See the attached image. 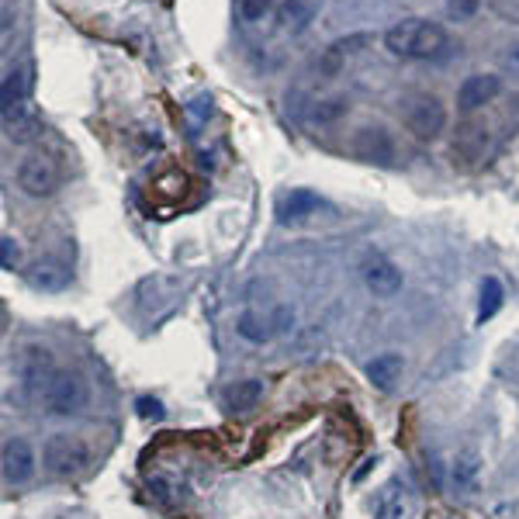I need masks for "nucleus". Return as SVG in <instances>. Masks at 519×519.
Returning <instances> with one entry per match:
<instances>
[{"label":"nucleus","instance_id":"1","mask_svg":"<svg viewBox=\"0 0 519 519\" xmlns=\"http://www.w3.org/2000/svg\"><path fill=\"white\" fill-rule=\"evenodd\" d=\"M385 45L395 52V56L430 59V56H440L443 52V45H447V32H443L436 21L409 18V21H398L395 28H388Z\"/></svg>","mask_w":519,"mask_h":519},{"label":"nucleus","instance_id":"2","mask_svg":"<svg viewBox=\"0 0 519 519\" xmlns=\"http://www.w3.org/2000/svg\"><path fill=\"white\" fill-rule=\"evenodd\" d=\"M398 115H402V125L409 129L416 139H436L443 129H447V108L436 94H426V90H412L398 101Z\"/></svg>","mask_w":519,"mask_h":519},{"label":"nucleus","instance_id":"3","mask_svg":"<svg viewBox=\"0 0 519 519\" xmlns=\"http://www.w3.org/2000/svg\"><path fill=\"white\" fill-rule=\"evenodd\" d=\"M42 461L56 478H77L90 468V450H87V443L80 440V436L56 433V436L45 440Z\"/></svg>","mask_w":519,"mask_h":519},{"label":"nucleus","instance_id":"4","mask_svg":"<svg viewBox=\"0 0 519 519\" xmlns=\"http://www.w3.org/2000/svg\"><path fill=\"white\" fill-rule=\"evenodd\" d=\"M87 381L73 371H56L42 388V402L52 416H80L87 409Z\"/></svg>","mask_w":519,"mask_h":519},{"label":"nucleus","instance_id":"5","mask_svg":"<svg viewBox=\"0 0 519 519\" xmlns=\"http://www.w3.org/2000/svg\"><path fill=\"white\" fill-rule=\"evenodd\" d=\"M18 187L25 194H32V198H49V194H56V187H59V167H56V160L52 156H39V153H32V156H25V160L18 163Z\"/></svg>","mask_w":519,"mask_h":519},{"label":"nucleus","instance_id":"6","mask_svg":"<svg viewBox=\"0 0 519 519\" xmlns=\"http://www.w3.org/2000/svg\"><path fill=\"white\" fill-rule=\"evenodd\" d=\"M350 153L353 160L360 163H374V167H391L395 163V142H391V135L385 129H378V125H364V129H357L350 135Z\"/></svg>","mask_w":519,"mask_h":519},{"label":"nucleus","instance_id":"7","mask_svg":"<svg viewBox=\"0 0 519 519\" xmlns=\"http://www.w3.org/2000/svg\"><path fill=\"white\" fill-rule=\"evenodd\" d=\"M360 274H364L367 291H374L378 298H395L402 291V270L388 257H381V253H371V257L360 263Z\"/></svg>","mask_w":519,"mask_h":519},{"label":"nucleus","instance_id":"8","mask_svg":"<svg viewBox=\"0 0 519 519\" xmlns=\"http://www.w3.org/2000/svg\"><path fill=\"white\" fill-rule=\"evenodd\" d=\"M0 464H4V481L7 485H25L35 475V454L28 447V440L21 436H11L4 443V454H0Z\"/></svg>","mask_w":519,"mask_h":519},{"label":"nucleus","instance_id":"9","mask_svg":"<svg viewBox=\"0 0 519 519\" xmlns=\"http://www.w3.org/2000/svg\"><path fill=\"white\" fill-rule=\"evenodd\" d=\"M499 90H502V80L495 77V73H475V77H468L457 87V108L471 115V111L492 104L495 97H499Z\"/></svg>","mask_w":519,"mask_h":519},{"label":"nucleus","instance_id":"10","mask_svg":"<svg viewBox=\"0 0 519 519\" xmlns=\"http://www.w3.org/2000/svg\"><path fill=\"white\" fill-rule=\"evenodd\" d=\"M18 374L25 385L45 388V381L56 374V364H52V353L45 350L42 343H28L25 350L18 353Z\"/></svg>","mask_w":519,"mask_h":519},{"label":"nucleus","instance_id":"11","mask_svg":"<svg viewBox=\"0 0 519 519\" xmlns=\"http://www.w3.org/2000/svg\"><path fill=\"white\" fill-rule=\"evenodd\" d=\"M322 208V198L315 191H308V187H295L291 194H284L281 201H277V222L281 225H298L305 222L308 215H315Z\"/></svg>","mask_w":519,"mask_h":519},{"label":"nucleus","instance_id":"12","mask_svg":"<svg viewBox=\"0 0 519 519\" xmlns=\"http://www.w3.org/2000/svg\"><path fill=\"white\" fill-rule=\"evenodd\" d=\"M478 481H481L478 450H461V454L454 457V464H450V485H454V492H461V495H475Z\"/></svg>","mask_w":519,"mask_h":519},{"label":"nucleus","instance_id":"13","mask_svg":"<svg viewBox=\"0 0 519 519\" xmlns=\"http://www.w3.org/2000/svg\"><path fill=\"white\" fill-rule=\"evenodd\" d=\"M371 42V35H346V39H336L333 45H329L326 52H322V59H319V70L326 73V77H336V73L343 70V63L350 56H357L360 52V45H367Z\"/></svg>","mask_w":519,"mask_h":519},{"label":"nucleus","instance_id":"14","mask_svg":"<svg viewBox=\"0 0 519 519\" xmlns=\"http://www.w3.org/2000/svg\"><path fill=\"white\" fill-rule=\"evenodd\" d=\"M70 281H73V274L56 260H39L28 267V284H32L35 291H63Z\"/></svg>","mask_w":519,"mask_h":519},{"label":"nucleus","instance_id":"15","mask_svg":"<svg viewBox=\"0 0 519 519\" xmlns=\"http://www.w3.org/2000/svg\"><path fill=\"white\" fill-rule=\"evenodd\" d=\"M488 129L478 122H468L457 129V139H454V156H461V160H481V156L488 153Z\"/></svg>","mask_w":519,"mask_h":519},{"label":"nucleus","instance_id":"16","mask_svg":"<svg viewBox=\"0 0 519 519\" xmlns=\"http://www.w3.org/2000/svg\"><path fill=\"white\" fill-rule=\"evenodd\" d=\"M402 371H405V360L398 357V353H381V357H374L371 364H367V378H371L381 391L395 388L398 378H402Z\"/></svg>","mask_w":519,"mask_h":519},{"label":"nucleus","instance_id":"17","mask_svg":"<svg viewBox=\"0 0 519 519\" xmlns=\"http://www.w3.org/2000/svg\"><path fill=\"white\" fill-rule=\"evenodd\" d=\"M187 191H191V180L180 170H167L153 180V201H160V205H180Z\"/></svg>","mask_w":519,"mask_h":519},{"label":"nucleus","instance_id":"18","mask_svg":"<svg viewBox=\"0 0 519 519\" xmlns=\"http://www.w3.org/2000/svg\"><path fill=\"white\" fill-rule=\"evenodd\" d=\"M28 66L25 70H11L4 77V87H0V104H4V118L14 115V111H21V101L28 97V84H32V77H28Z\"/></svg>","mask_w":519,"mask_h":519},{"label":"nucleus","instance_id":"19","mask_svg":"<svg viewBox=\"0 0 519 519\" xmlns=\"http://www.w3.org/2000/svg\"><path fill=\"white\" fill-rule=\"evenodd\" d=\"M263 391L267 388H263L260 378H246V381H236V385L229 388L225 402H229L232 412H253L263 402Z\"/></svg>","mask_w":519,"mask_h":519},{"label":"nucleus","instance_id":"20","mask_svg":"<svg viewBox=\"0 0 519 519\" xmlns=\"http://www.w3.org/2000/svg\"><path fill=\"white\" fill-rule=\"evenodd\" d=\"M312 14H315L312 0H284L277 7V25L284 32H302V28H308V21H312Z\"/></svg>","mask_w":519,"mask_h":519},{"label":"nucleus","instance_id":"21","mask_svg":"<svg viewBox=\"0 0 519 519\" xmlns=\"http://www.w3.org/2000/svg\"><path fill=\"white\" fill-rule=\"evenodd\" d=\"M4 129H7V139L21 142V146H25V142H35L45 132L39 118L28 115V111H14V115H7L4 118Z\"/></svg>","mask_w":519,"mask_h":519},{"label":"nucleus","instance_id":"22","mask_svg":"<svg viewBox=\"0 0 519 519\" xmlns=\"http://www.w3.org/2000/svg\"><path fill=\"white\" fill-rule=\"evenodd\" d=\"M409 513H412L409 495L398 492V488H385L374 499V519H409Z\"/></svg>","mask_w":519,"mask_h":519},{"label":"nucleus","instance_id":"23","mask_svg":"<svg viewBox=\"0 0 519 519\" xmlns=\"http://www.w3.org/2000/svg\"><path fill=\"white\" fill-rule=\"evenodd\" d=\"M502 308V284L499 277H485V284H481V305H478V322L492 319L495 312Z\"/></svg>","mask_w":519,"mask_h":519},{"label":"nucleus","instance_id":"24","mask_svg":"<svg viewBox=\"0 0 519 519\" xmlns=\"http://www.w3.org/2000/svg\"><path fill=\"white\" fill-rule=\"evenodd\" d=\"M239 336H243V340H250V343H267L270 340V329H267V322H260L257 315L253 312H246L243 319H239Z\"/></svg>","mask_w":519,"mask_h":519},{"label":"nucleus","instance_id":"25","mask_svg":"<svg viewBox=\"0 0 519 519\" xmlns=\"http://www.w3.org/2000/svg\"><path fill=\"white\" fill-rule=\"evenodd\" d=\"M346 111V101L343 97H329V101H319L312 108V118L315 122H336V118H340Z\"/></svg>","mask_w":519,"mask_h":519},{"label":"nucleus","instance_id":"26","mask_svg":"<svg viewBox=\"0 0 519 519\" xmlns=\"http://www.w3.org/2000/svg\"><path fill=\"white\" fill-rule=\"evenodd\" d=\"M481 4L485 0H447V14L454 21H471L481 11Z\"/></svg>","mask_w":519,"mask_h":519},{"label":"nucleus","instance_id":"27","mask_svg":"<svg viewBox=\"0 0 519 519\" xmlns=\"http://www.w3.org/2000/svg\"><path fill=\"white\" fill-rule=\"evenodd\" d=\"M239 11L246 21H260L267 11H274V0H239Z\"/></svg>","mask_w":519,"mask_h":519},{"label":"nucleus","instance_id":"28","mask_svg":"<svg viewBox=\"0 0 519 519\" xmlns=\"http://www.w3.org/2000/svg\"><path fill=\"white\" fill-rule=\"evenodd\" d=\"M488 4H492V11L499 14L502 21L519 25V0H488Z\"/></svg>","mask_w":519,"mask_h":519},{"label":"nucleus","instance_id":"29","mask_svg":"<svg viewBox=\"0 0 519 519\" xmlns=\"http://www.w3.org/2000/svg\"><path fill=\"white\" fill-rule=\"evenodd\" d=\"M18 260H21L18 243H14L11 236H4V239H0V263H4V270H14V267H18Z\"/></svg>","mask_w":519,"mask_h":519},{"label":"nucleus","instance_id":"30","mask_svg":"<svg viewBox=\"0 0 519 519\" xmlns=\"http://www.w3.org/2000/svg\"><path fill=\"white\" fill-rule=\"evenodd\" d=\"M135 412H139L142 419H153V423H160V419L167 416V412H163V405L156 402V398H139V402H135Z\"/></svg>","mask_w":519,"mask_h":519}]
</instances>
